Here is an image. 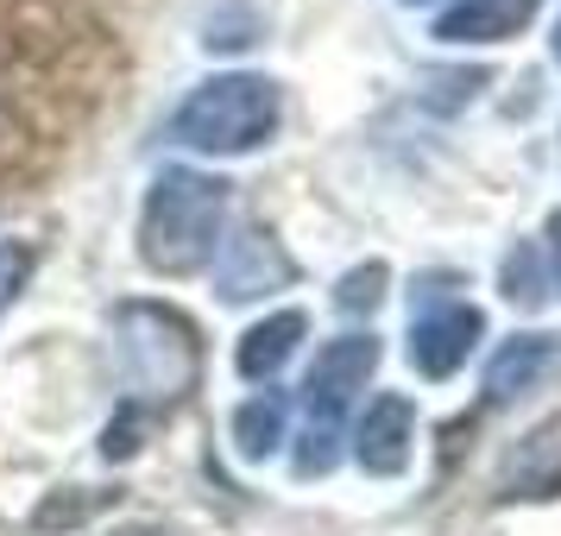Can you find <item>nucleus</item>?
<instances>
[{
  "label": "nucleus",
  "mask_w": 561,
  "mask_h": 536,
  "mask_svg": "<svg viewBox=\"0 0 561 536\" xmlns=\"http://www.w3.org/2000/svg\"><path fill=\"white\" fill-rule=\"evenodd\" d=\"M114 360L133 410H171L203 385V334L171 304H121L114 309Z\"/></svg>",
  "instance_id": "1"
},
{
  "label": "nucleus",
  "mask_w": 561,
  "mask_h": 536,
  "mask_svg": "<svg viewBox=\"0 0 561 536\" xmlns=\"http://www.w3.org/2000/svg\"><path fill=\"white\" fill-rule=\"evenodd\" d=\"M221 221H228V183L190 171V164H171L139 208V259L158 278H190V272L215 265Z\"/></svg>",
  "instance_id": "2"
},
{
  "label": "nucleus",
  "mask_w": 561,
  "mask_h": 536,
  "mask_svg": "<svg viewBox=\"0 0 561 536\" xmlns=\"http://www.w3.org/2000/svg\"><path fill=\"white\" fill-rule=\"evenodd\" d=\"M284 121V95L272 77H208L196 82L183 107L171 114V139L190 146V152H215V158H240V152H259Z\"/></svg>",
  "instance_id": "3"
},
{
  "label": "nucleus",
  "mask_w": 561,
  "mask_h": 536,
  "mask_svg": "<svg viewBox=\"0 0 561 536\" xmlns=\"http://www.w3.org/2000/svg\"><path fill=\"white\" fill-rule=\"evenodd\" d=\"M379 373V341L373 334H334L329 347H316L304 373V448H297V474L316 480L341 460V435H347V410Z\"/></svg>",
  "instance_id": "4"
},
{
  "label": "nucleus",
  "mask_w": 561,
  "mask_h": 536,
  "mask_svg": "<svg viewBox=\"0 0 561 536\" xmlns=\"http://www.w3.org/2000/svg\"><path fill=\"white\" fill-rule=\"evenodd\" d=\"M448 284L455 278H423V290L410 297V366L423 379H455L485 334V316Z\"/></svg>",
  "instance_id": "5"
},
{
  "label": "nucleus",
  "mask_w": 561,
  "mask_h": 536,
  "mask_svg": "<svg viewBox=\"0 0 561 536\" xmlns=\"http://www.w3.org/2000/svg\"><path fill=\"white\" fill-rule=\"evenodd\" d=\"M297 278V259L284 253V240L272 228H240L233 240H221V253H215V290L228 297V304H259V297H272L284 284Z\"/></svg>",
  "instance_id": "6"
},
{
  "label": "nucleus",
  "mask_w": 561,
  "mask_h": 536,
  "mask_svg": "<svg viewBox=\"0 0 561 536\" xmlns=\"http://www.w3.org/2000/svg\"><path fill=\"white\" fill-rule=\"evenodd\" d=\"M410 448H416V404L404 391H379L354 423V460L379 480H398L410 467Z\"/></svg>",
  "instance_id": "7"
},
{
  "label": "nucleus",
  "mask_w": 561,
  "mask_h": 536,
  "mask_svg": "<svg viewBox=\"0 0 561 536\" xmlns=\"http://www.w3.org/2000/svg\"><path fill=\"white\" fill-rule=\"evenodd\" d=\"M542 0H455L442 20H435V38L442 45H505L536 20Z\"/></svg>",
  "instance_id": "8"
},
{
  "label": "nucleus",
  "mask_w": 561,
  "mask_h": 536,
  "mask_svg": "<svg viewBox=\"0 0 561 536\" xmlns=\"http://www.w3.org/2000/svg\"><path fill=\"white\" fill-rule=\"evenodd\" d=\"M309 334V316L304 309H278V316H265V322H253V329L240 334V347H233V366H240V379H278L284 360L297 354V341Z\"/></svg>",
  "instance_id": "9"
},
{
  "label": "nucleus",
  "mask_w": 561,
  "mask_h": 536,
  "mask_svg": "<svg viewBox=\"0 0 561 536\" xmlns=\"http://www.w3.org/2000/svg\"><path fill=\"white\" fill-rule=\"evenodd\" d=\"M549 360H556V334H517L505 341L492 366H485V404H511V398H524L542 373H549Z\"/></svg>",
  "instance_id": "10"
},
{
  "label": "nucleus",
  "mask_w": 561,
  "mask_h": 536,
  "mask_svg": "<svg viewBox=\"0 0 561 536\" xmlns=\"http://www.w3.org/2000/svg\"><path fill=\"white\" fill-rule=\"evenodd\" d=\"M556 486H561V417L524 435V448L511 455L505 474V499H549Z\"/></svg>",
  "instance_id": "11"
},
{
  "label": "nucleus",
  "mask_w": 561,
  "mask_h": 536,
  "mask_svg": "<svg viewBox=\"0 0 561 536\" xmlns=\"http://www.w3.org/2000/svg\"><path fill=\"white\" fill-rule=\"evenodd\" d=\"M284 423H290V404H284L278 391H259V398H247V404L233 410V448H240L247 460L278 455Z\"/></svg>",
  "instance_id": "12"
},
{
  "label": "nucleus",
  "mask_w": 561,
  "mask_h": 536,
  "mask_svg": "<svg viewBox=\"0 0 561 536\" xmlns=\"http://www.w3.org/2000/svg\"><path fill=\"white\" fill-rule=\"evenodd\" d=\"M505 297L517 309H536L549 297V272H542V253H536V247H517V253L505 259Z\"/></svg>",
  "instance_id": "13"
},
{
  "label": "nucleus",
  "mask_w": 561,
  "mask_h": 536,
  "mask_svg": "<svg viewBox=\"0 0 561 536\" xmlns=\"http://www.w3.org/2000/svg\"><path fill=\"white\" fill-rule=\"evenodd\" d=\"M379 297H385V265H359V272H347L341 290H334V304L341 309H373Z\"/></svg>",
  "instance_id": "14"
},
{
  "label": "nucleus",
  "mask_w": 561,
  "mask_h": 536,
  "mask_svg": "<svg viewBox=\"0 0 561 536\" xmlns=\"http://www.w3.org/2000/svg\"><path fill=\"white\" fill-rule=\"evenodd\" d=\"M26 272H32V253H26V247H0V309L20 297Z\"/></svg>",
  "instance_id": "15"
},
{
  "label": "nucleus",
  "mask_w": 561,
  "mask_h": 536,
  "mask_svg": "<svg viewBox=\"0 0 561 536\" xmlns=\"http://www.w3.org/2000/svg\"><path fill=\"white\" fill-rule=\"evenodd\" d=\"M536 253H542V272H549V284L561 290V208L549 215V233H542V247H536Z\"/></svg>",
  "instance_id": "16"
},
{
  "label": "nucleus",
  "mask_w": 561,
  "mask_h": 536,
  "mask_svg": "<svg viewBox=\"0 0 561 536\" xmlns=\"http://www.w3.org/2000/svg\"><path fill=\"white\" fill-rule=\"evenodd\" d=\"M556 64H561V20H556Z\"/></svg>",
  "instance_id": "17"
}]
</instances>
